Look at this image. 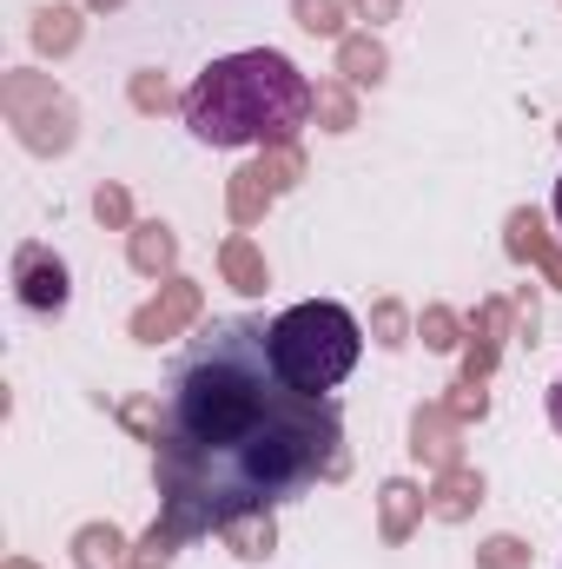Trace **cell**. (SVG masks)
Masks as SVG:
<instances>
[{"mask_svg":"<svg viewBox=\"0 0 562 569\" xmlns=\"http://www.w3.org/2000/svg\"><path fill=\"white\" fill-rule=\"evenodd\" d=\"M550 212H556V226H562V179H556V192H550Z\"/></svg>","mask_w":562,"mask_h":569,"instance_id":"obj_6","label":"cell"},{"mask_svg":"<svg viewBox=\"0 0 562 569\" xmlns=\"http://www.w3.org/2000/svg\"><path fill=\"white\" fill-rule=\"evenodd\" d=\"M272 358H279V371L298 391L331 398L364 358V325L331 298H304V305L272 318Z\"/></svg>","mask_w":562,"mask_h":569,"instance_id":"obj_3","label":"cell"},{"mask_svg":"<svg viewBox=\"0 0 562 569\" xmlns=\"http://www.w3.org/2000/svg\"><path fill=\"white\" fill-rule=\"evenodd\" d=\"M179 113L199 146H284L311 120V80L272 47H245L212 60L185 87Z\"/></svg>","mask_w":562,"mask_h":569,"instance_id":"obj_2","label":"cell"},{"mask_svg":"<svg viewBox=\"0 0 562 569\" xmlns=\"http://www.w3.org/2000/svg\"><path fill=\"white\" fill-rule=\"evenodd\" d=\"M13 279H20V305H27V311H60V305H67V266L47 259L40 246H27V252L13 259Z\"/></svg>","mask_w":562,"mask_h":569,"instance_id":"obj_4","label":"cell"},{"mask_svg":"<svg viewBox=\"0 0 562 569\" xmlns=\"http://www.w3.org/2000/svg\"><path fill=\"white\" fill-rule=\"evenodd\" d=\"M344 457V411L298 391L272 358V325L212 318L152 398V470L172 537L272 517Z\"/></svg>","mask_w":562,"mask_h":569,"instance_id":"obj_1","label":"cell"},{"mask_svg":"<svg viewBox=\"0 0 562 569\" xmlns=\"http://www.w3.org/2000/svg\"><path fill=\"white\" fill-rule=\"evenodd\" d=\"M550 425L562 430V371H556V385H550Z\"/></svg>","mask_w":562,"mask_h":569,"instance_id":"obj_5","label":"cell"}]
</instances>
